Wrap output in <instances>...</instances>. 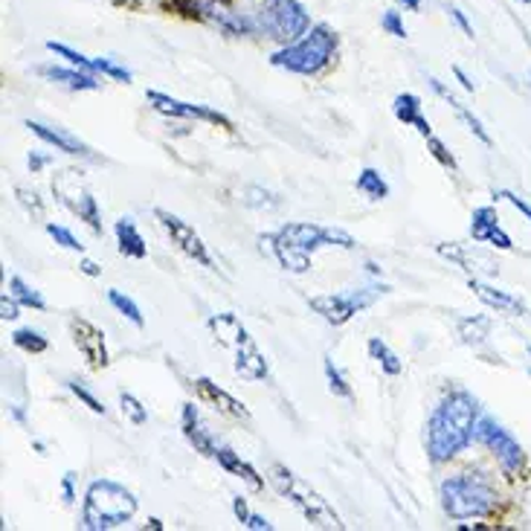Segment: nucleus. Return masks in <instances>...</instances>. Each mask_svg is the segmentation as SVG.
Wrapping results in <instances>:
<instances>
[{"label":"nucleus","mask_w":531,"mask_h":531,"mask_svg":"<svg viewBox=\"0 0 531 531\" xmlns=\"http://www.w3.org/2000/svg\"><path fill=\"white\" fill-rule=\"evenodd\" d=\"M479 407L473 395L465 389H453L450 395H444L441 403L430 415L427 424V453L436 465L462 453L465 447L477 439V422H479Z\"/></svg>","instance_id":"nucleus-1"},{"label":"nucleus","mask_w":531,"mask_h":531,"mask_svg":"<svg viewBox=\"0 0 531 531\" xmlns=\"http://www.w3.org/2000/svg\"><path fill=\"white\" fill-rule=\"evenodd\" d=\"M137 514V497L119 482L96 479L88 485L85 508H81V526L88 531L119 528Z\"/></svg>","instance_id":"nucleus-2"},{"label":"nucleus","mask_w":531,"mask_h":531,"mask_svg":"<svg viewBox=\"0 0 531 531\" xmlns=\"http://www.w3.org/2000/svg\"><path fill=\"white\" fill-rule=\"evenodd\" d=\"M209 331L215 334V343L230 348L235 355L232 369L242 381H268V360L259 352L256 340L250 337V331L244 328V323L235 314H218L209 317Z\"/></svg>","instance_id":"nucleus-3"},{"label":"nucleus","mask_w":531,"mask_h":531,"mask_svg":"<svg viewBox=\"0 0 531 531\" xmlns=\"http://www.w3.org/2000/svg\"><path fill=\"white\" fill-rule=\"evenodd\" d=\"M441 506L453 520L488 517L497 506V491L485 473H456L441 482Z\"/></svg>","instance_id":"nucleus-4"},{"label":"nucleus","mask_w":531,"mask_h":531,"mask_svg":"<svg viewBox=\"0 0 531 531\" xmlns=\"http://www.w3.org/2000/svg\"><path fill=\"white\" fill-rule=\"evenodd\" d=\"M268 479H270V485L276 488L279 494L288 497L293 506L299 508V514L311 526H317V528H343L340 514L331 508V502L319 494L317 488H311L308 482H305L302 477H297V473H293L290 468L270 465Z\"/></svg>","instance_id":"nucleus-5"},{"label":"nucleus","mask_w":531,"mask_h":531,"mask_svg":"<svg viewBox=\"0 0 531 531\" xmlns=\"http://www.w3.org/2000/svg\"><path fill=\"white\" fill-rule=\"evenodd\" d=\"M334 50H337V33L326 24H317L299 41H293V44H288L285 50L273 52L270 64L290 70V73L314 76L331 62Z\"/></svg>","instance_id":"nucleus-6"},{"label":"nucleus","mask_w":531,"mask_h":531,"mask_svg":"<svg viewBox=\"0 0 531 531\" xmlns=\"http://www.w3.org/2000/svg\"><path fill=\"white\" fill-rule=\"evenodd\" d=\"M256 26L259 33H268L270 38L282 41V44H293V41H299L311 30V18L299 0H268L259 9Z\"/></svg>","instance_id":"nucleus-7"},{"label":"nucleus","mask_w":531,"mask_h":531,"mask_svg":"<svg viewBox=\"0 0 531 531\" xmlns=\"http://www.w3.org/2000/svg\"><path fill=\"white\" fill-rule=\"evenodd\" d=\"M52 194L73 215H79L81 221H88L93 232H102L100 204H96L93 192L88 186L85 172H81V169H64V172H59V175L52 177Z\"/></svg>","instance_id":"nucleus-8"},{"label":"nucleus","mask_w":531,"mask_h":531,"mask_svg":"<svg viewBox=\"0 0 531 531\" xmlns=\"http://www.w3.org/2000/svg\"><path fill=\"white\" fill-rule=\"evenodd\" d=\"M384 285H369V288H360V290H348V293H326V297H311L308 305L311 308L326 319L331 326H346L348 319H352L360 308H369V305L381 297Z\"/></svg>","instance_id":"nucleus-9"},{"label":"nucleus","mask_w":531,"mask_h":531,"mask_svg":"<svg viewBox=\"0 0 531 531\" xmlns=\"http://www.w3.org/2000/svg\"><path fill=\"white\" fill-rule=\"evenodd\" d=\"M477 441H482L488 450L494 453V459L499 462V468L508 473V477H514V473H520L523 462H526V453H523V447L520 441H517L511 432L497 424L494 418H488L482 415L479 422H477Z\"/></svg>","instance_id":"nucleus-10"},{"label":"nucleus","mask_w":531,"mask_h":531,"mask_svg":"<svg viewBox=\"0 0 531 531\" xmlns=\"http://www.w3.org/2000/svg\"><path fill=\"white\" fill-rule=\"evenodd\" d=\"M285 235V239L302 250V253H314V250L326 247V244H337V247H346L352 250L357 247V242L348 235L346 230H337V227H317V223H285L282 230H279Z\"/></svg>","instance_id":"nucleus-11"},{"label":"nucleus","mask_w":531,"mask_h":531,"mask_svg":"<svg viewBox=\"0 0 531 531\" xmlns=\"http://www.w3.org/2000/svg\"><path fill=\"white\" fill-rule=\"evenodd\" d=\"M155 218L163 223V230L172 235V244H177L189 259L204 264V268H215V261L209 259V253H206L204 239L198 232H194L192 223H186L184 218H177L175 213H169V209H155Z\"/></svg>","instance_id":"nucleus-12"},{"label":"nucleus","mask_w":531,"mask_h":531,"mask_svg":"<svg viewBox=\"0 0 531 531\" xmlns=\"http://www.w3.org/2000/svg\"><path fill=\"white\" fill-rule=\"evenodd\" d=\"M146 100L151 102V108L160 110L166 117H177V119H206V122H215V125H223V128H232V122L218 114L213 108H204V105H189V102H180V100H172L169 93H160V90H146Z\"/></svg>","instance_id":"nucleus-13"},{"label":"nucleus","mask_w":531,"mask_h":531,"mask_svg":"<svg viewBox=\"0 0 531 531\" xmlns=\"http://www.w3.org/2000/svg\"><path fill=\"white\" fill-rule=\"evenodd\" d=\"M70 331H73V343L81 355H85V360L90 363L93 369H105L110 357H108V346H105V331L96 328L93 323H88V319L81 317H73L70 319Z\"/></svg>","instance_id":"nucleus-14"},{"label":"nucleus","mask_w":531,"mask_h":531,"mask_svg":"<svg viewBox=\"0 0 531 531\" xmlns=\"http://www.w3.org/2000/svg\"><path fill=\"white\" fill-rule=\"evenodd\" d=\"M470 235L473 242H482V244H491L497 250H511V235L499 227V218L494 213V206H479L473 209L470 215Z\"/></svg>","instance_id":"nucleus-15"},{"label":"nucleus","mask_w":531,"mask_h":531,"mask_svg":"<svg viewBox=\"0 0 531 531\" xmlns=\"http://www.w3.org/2000/svg\"><path fill=\"white\" fill-rule=\"evenodd\" d=\"M259 244H261V250H268V253H270L279 264H282L285 270H290V273H308V270H311V256L293 247L282 232H268V235H261Z\"/></svg>","instance_id":"nucleus-16"},{"label":"nucleus","mask_w":531,"mask_h":531,"mask_svg":"<svg viewBox=\"0 0 531 531\" xmlns=\"http://www.w3.org/2000/svg\"><path fill=\"white\" fill-rule=\"evenodd\" d=\"M194 389H198V395L206 403H213L218 412L230 415V418H250V410L244 407V403L239 398H232L230 393H223V389L209 381V377H198V381H194Z\"/></svg>","instance_id":"nucleus-17"},{"label":"nucleus","mask_w":531,"mask_h":531,"mask_svg":"<svg viewBox=\"0 0 531 531\" xmlns=\"http://www.w3.org/2000/svg\"><path fill=\"white\" fill-rule=\"evenodd\" d=\"M26 128H30L38 139H44V143H50V146H55L59 151H64V155H79V157H90V148L81 143L79 137H73L70 131H64V128H50V125H44V122H26Z\"/></svg>","instance_id":"nucleus-18"},{"label":"nucleus","mask_w":531,"mask_h":531,"mask_svg":"<svg viewBox=\"0 0 531 531\" xmlns=\"http://www.w3.org/2000/svg\"><path fill=\"white\" fill-rule=\"evenodd\" d=\"M184 436L189 439V444L194 447L198 453L215 459L218 456V441L213 439V432H209L201 418H198V410H194V403H184Z\"/></svg>","instance_id":"nucleus-19"},{"label":"nucleus","mask_w":531,"mask_h":531,"mask_svg":"<svg viewBox=\"0 0 531 531\" xmlns=\"http://www.w3.org/2000/svg\"><path fill=\"white\" fill-rule=\"evenodd\" d=\"M38 73L67 90H100V81L93 79V73H85V70H79V67L70 70L59 64H47V67H38Z\"/></svg>","instance_id":"nucleus-20"},{"label":"nucleus","mask_w":531,"mask_h":531,"mask_svg":"<svg viewBox=\"0 0 531 531\" xmlns=\"http://www.w3.org/2000/svg\"><path fill=\"white\" fill-rule=\"evenodd\" d=\"M393 114L403 122V125H412V128L422 134L424 139L432 134L430 128V122L424 119L422 114V100H418L415 93H398L395 96V102H393Z\"/></svg>","instance_id":"nucleus-21"},{"label":"nucleus","mask_w":531,"mask_h":531,"mask_svg":"<svg viewBox=\"0 0 531 531\" xmlns=\"http://www.w3.org/2000/svg\"><path fill=\"white\" fill-rule=\"evenodd\" d=\"M114 232H117V242H119V253H122V256L139 259V261L148 259V244H146L143 235H139L134 218H119V221H117V227H114Z\"/></svg>","instance_id":"nucleus-22"},{"label":"nucleus","mask_w":531,"mask_h":531,"mask_svg":"<svg viewBox=\"0 0 531 531\" xmlns=\"http://www.w3.org/2000/svg\"><path fill=\"white\" fill-rule=\"evenodd\" d=\"M427 81H430V88L436 90V93L441 96V100H444L447 105H453L456 117H459V119H462V122L468 125V131H470L473 137H477L479 143H485V146H494V139H491V134H488V131L482 128V122H479L477 117H473V114H470V110H468V108H465L462 102H459V100H453V96H450V90H447V88L441 85V81H439L436 76H430Z\"/></svg>","instance_id":"nucleus-23"},{"label":"nucleus","mask_w":531,"mask_h":531,"mask_svg":"<svg viewBox=\"0 0 531 531\" xmlns=\"http://www.w3.org/2000/svg\"><path fill=\"white\" fill-rule=\"evenodd\" d=\"M470 290H477V297L485 302V305H491V308H497V311H508V314H526V305L517 299V297H511V293H506V290H497V288H491V285H485V282H479V279H470Z\"/></svg>","instance_id":"nucleus-24"},{"label":"nucleus","mask_w":531,"mask_h":531,"mask_svg":"<svg viewBox=\"0 0 531 531\" xmlns=\"http://www.w3.org/2000/svg\"><path fill=\"white\" fill-rule=\"evenodd\" d=\"M215 462H218L223 470H230V473H235V477H242L250 488H253V491H261V488H264V479L256 473V468H253V465H247L239 453H232V450H230V447H223V444L218 447Z\"/></svg>","instance_id":"nucleus-25"},{"label":"nucleus","mask_w":531,"mask_h":531,"mask_svg":"<svg viewBox=\"0 0 531 531\" xmlns=\"http://www.w3.org/2000/svg\"><path fill=\"white\" fill-rule=\"evenodd\" d=\"M488 331H491V319H488L485 314L459 319V337H462V343H468V346H482Z\"/></svg>","instance_id":"nucleus-26"},{"label":"nucleus","mask_w":531,"mask_h":531,"mask_svg":"<svg viewBox=\"0 0 531 531\" xmlns=\"http://www.w3.org/2000/svg\"><path fill=\"white\" fill-rule=\"evenodd\" d=\"M355 186H357V192H363L366 198H372V201H384V198H389V184L381 177V172L377 169H363L360 175H357V180H355Z\"/></svg>","instance_id":"nucleus-27"},{"label":"nucleus","mask_w":531,"mask_h":531,"mask_svg":"<svg viewBox=\"0 0 531 531\" xmlns=\"http://www.w3.org/2000/svg\"><path fill=\"white\" fill-rule=\"evenodd\" d=\"M369 355L381 363V369L389 375V377H398L401 372H403V363H401V357L393 352V348H389L381 337H372L369 340Z\"/></svg>","instance_id":"nucleus-28"},{"label":"nucleus","mask_w":531,"mask_h":531,"mask_svg":"<svg viewBox=\"0 0 531 531\" xmlns=\"http://www.w3.org/2000/svg\"><path fill=\"white\" fill-rule=\"evenodd\" d=\"M9 293H12V297H15L21 305H26V308H35V311H44V308H47L44 297H41V293H38L35 288L26 285L21 276H12V279H9Z\"/></svg>","instance_id":"nucleus-29"},{"label":"nucleus","mask_w":531,"mask_h":531,"mask_svg":"<svg viewBox=\"0 0 531 531\" xmlns=\"http://www.w3.org/2000/svg\"><path fill=\"white\" fill-rule=\"evenodd\" d=\"M108 302L114 305V308L125 317V319H131V323L137 326V328H143L146 326V319H143V314H139V308H137V302L131 299V297H125L122 290H117V288H110L108 290Z\"/></svg>","instance_id":"nucleus-30"},{"label":"nucleus","mask_w":531,"mask_h":531,"mask_svg":"<svg viewBox=\"0 0 531 531\" xmlns=\"http://www.w3.org/2000/svg\"><path fill=\"white\" fill-rule=\"evenodd\" d=\"M12 343H15L18 348H24L26 355H41V352H47L50 348L47 337L35 328H18L15 334H12Z\"/></svg>","instance_id":"nucleus-31"},{"label":"nucleus","mask_w":531,"mask_h":531,"mask_svg":"<svg viewBox=\"0 0 531 531\" xmlns=\"http://www.w3.org/2000/svg\"><path fill=\"white\" fill-rule=\"evenodd\" d=\"M47 50H50V52H55V55H62V59H67L73 67L85 70V73H100V70H96V59H88V55L76 52L73 47H67V44H55V41H47Z\"/></svg>","instance_id":"nucleus-32"},{"label":"nucleus","mask_w":531,"mask_h":531,"mask_svg":"<svg viewBox=\"0 0 531 531\" xmlns=\"http://www.w3.org/2000/svg\"><path fill=\"white\" fill-rule=\"evenodd\" d=\"M323 369H326V381H328V389L337 398H352V386L346 384V377L343 372L334 366V360L331 357H323Z\"/></svg>","instance_id":"nucleus-33"},{"label":"nucleus","mask_w":531,"mask_h":531,"mask_svg":"<svg viewBox=\"0 0 531 531\" xmlns=\"http://www.w3.org/2000/svg\"><path fill=\"white\" fill-rule=\"evenodd\" d=\"M119 403H122V415L128 418L131 424H137V427H143L146 422H148V410L139 403L131 393H122L119 395Z\"/></svg>","instance_id":"nucleus-34"},{"label":"nucleus","mask_w":531,"mask_h":531,"mask_svg":"<svg viewBox=\"0 0 531 531\" xmlns=\"http://www.w3.org/2000/svg\"><path fill=\"white\" fill-rule=\"evenodd\" d=\"M244 204L253 206V209H273V206H279V198L273 192L261 189V186H247L244 189Z\"/></svg>","instance_id":"nucleus-35"},{"label":"nucleus","mask_w":531,"mask_h":531,"mask_svg":"<svg viewBox=\"0 0 531 531\" xmlns=\"http://www.w3.org/2000/svg\"><path fill=\"white\" fill-rule=\"evenodd\" d=\"M67 386H70V393H73L81 403H85V407L90 410V412H96V415H105V403L96 398L90 389H85V384L81 381H67Z\"/></svg>","instance_id":"nucleus-36"},{"label":"nucleus","mask_w":531,"mask_h":531,"mask_svg":"<svg viewBox=\"0 0 531 531\" xmlns=\"http://www.w3.org/2000/svg\"><path fill=\"white\" fill-rule=\"evenodd\" d=\"M427 151H430V155L444 166V169H450V172H456V169H459V166H456V157L450 155V151H447V146L441 143L439 137H432V134L427 137Z\"/></svg>","instance_id":"nucleus-37"},{"label":"nucleus","mask_w":531,"mask_h":531,"mask_svg":"<svg viewBox=\"0 0 531 531\" xmlns=\"http://www.w3.org/2000/svg\"><path fill=\"white\" fill-rule=\"evenodd\" d=\"M47 232L55 239V244H62L64 250H76V253L85 250V244H79V239L67 227H59V223H47Z\"/></svg>","instance_id":"nucleus-38"},{"label":"nucleus","mask_w":531,"mask_h":531,"mask_svg":"<svg viewBox=\"0 0 531 531\" xmlns=\"http://www.w3.org/2000/svg\"><path fill=\"white\" fill-rule=\"evenodd\" d=\"M96 70L105 73V76H110V79H117V81H125V85L131 81V70H125V67L108 62V59H96Z\"/></svg>","instance_id":"nucleus-39"},{"label":"nucleus","mask_w":531,"mask_h":531,"mask_svg":"<svg viewBox=\"0 0 531 531\" xmlns=\"http://www.w3.org/2000/svg\"><path fill=\"white\" fill-rule=\"evenodd\" d=\"M381 26L389 33V35H395V38H407V26H403V21H401V15L398 12H393L389 9L386 15L381 18Z\"/></svg>","instance_id":"nucleus-40"},{"label":"nucleus","mask_w":531,"mask_h":531,"mask_svg":"<svg viewBox=\"0 0 531 531\" xmlns=\"http://www.w3.org/2000/svg\"><path fill=\"white\" fill-rule=\"evenodd\" d=\"M494 198H497V201H508V204L517 209V213H523V215L531 221V206H528L517 192H511V189H499V192H494Z\"/></svg>","instance_id":"nucleus-41"},{"label":"nucleus","mask_w":531,"mask_h":531,"mask_svg":"<svg viewBox=\"0 0 531 531\" xmlns=\"http://www.w3.org/2000/svg\"><path fill=\"white\" fill-rule=\"evenodd\" d=\"M18 201L26 206V209H30V213H35L38 218L41 215H44V204H41V198H38V194L35 192H26V189H18Z\"/></svg>","instance_id":"nucleus-42"},{"label":"nucleus","mask_w":531,"mask_h":531,"mask_svg":"<svg viewBox=\"0 0 531 531\" xmlns=\"http://www.w3.org/2000/svg\"><path fill=\"white\" fill-rule=\"evenodd\" d=\"M18 308H21V302L15 297H6L4 293V299H0V317H4L6 323L9 319H18Z\"/></svg>","instance_id":"nucleus-43"},{"label":"nucleus","mask_w":531,"mask_h":531,"mask_svg":"<svg viewBox=\"0 0 531 531\" xmlns=\"http://www.w3.org/2000/svg\"><path fill=\"white\" fill-rule=\"evenodd\" d=\"M73 479H76V473L73 470H67L64 473V479H62V497H64V502L70 506V502L76 499V491H73Z\"/></svg>","instance_id":"nucleus-44"},{"label":"nucleus","mask_w":531,"mask_h":531,"mask_svg":"<svg viewBox=\"0 0 531 531\" xmlns=\"http://www.w3.org/2000/svg\"><path fill=\"white\" fill-rule=\"evenodd\" d=\"M450 18L459 24V26H462V33L468 35V38H473V35H477V33H473V26H470V21L465 18V12L462 9H456V6H450Z\"/></svg>","instance_id":"nucleus-45"},{"label":"nucleus","mask_w":531,"mask_h":531,"mask_svg":"<svg viewBox=\"0 0 531 531\" xmlns=\"http://www.w3.org/2000/svg\"><path fill=\"white\" fill-rule=\"evenodd\" d=\"M232 514L239 517V523L247 526V520H250V508H247V499H244V497H232Z\"/></svg>","instance_id":"nucleus-46"},{"label":"nucleus","mask_w":531,"mask_h":531,"mask_svg":"<svg viewBox=\"0 0 531 531\" xmlns=\"http://www.w3.org/2000/svg\"><path fill=\"white\" fill-rule=\"evenodd\" d=\"M247 528H253V531H273V523H268V520H264V517H259V514H250Z\"/></svg>","instance_id":"nucleus-47"},{"label":"nucleus","mask_w":531,"mask_h":531,"mask_svg":"<svg viewBox=\"0 0 531 531\" xmlns=\"http://www.w3.org/2000/svg\"><path fill=\"white\" fill-rule=\"evenodd\" d=\"M79 268H81V273H85V276H100V273H102V268H100V264H96L93 259H81V261H79Z\"/></svg>","instance_id":"nucleus-48"},{"label":"nucleus","mask_w":531,"mask_h":531,"mask_svg":"<svg viewBox=\"0 0 531 531\" xmlns=\"http://www.w3.org/2000/svg\"><path fill=\"white\" fill-rule=\"evenodd\" d=\"M50 163V157H44V155H35V151H30V169H33V175H38L44 166Z\"/></svg>","instance_id":"nucleus-49"},{"label":"nucleus","mask_w":531,"mask_h":531,"mask_svg":"<svg viewBox=\"0 0 531 531\" xmlns=\"http://www.w3.org/2000/svg\"><path fill=\"white\" fill-rule=\"evenodd\" d=\"M453 76L459 79V85H462L465 90H470V93H473V81L468 79V73H465V70H462V67H453Z\"/></svg>","instance_id":"nucleus-50"},{"label":"nucleus","mask_w":531,"mask_h":531,"mask_svg":"<svg viewBox=\"0 0 531 531\" xmlns=\"http://www.w3.org/2000/svg\"><path fill=\"white\" fill-rule=\"evenodd\" d=\"M401 4L407 6L410 12H418V9H422V0H401Z\"/></svg>","instance_id":"nucleus-51"},{"label":"nucleus","mask_w":531,"mask_h":531,"mask_svg":"<svg viewBox=\"0 0 531 531\" xmlns=\"http://www.w3.org/2000/svg\"><path fill=\"white\" fill-rule=\"evenodd\" d=\"M12 415H15V418H18V422H21V424L26 422V418H24V410H21V407H12Z\"/></svg>","instance_id":"nucleus-52"},{"label":"nucleus","mask_w":531,"mask_h":531,"mask_svg":"<svg viewBox=\"0 0 531 531\" xmlns=\"http://www.w3.org/2000/svg\"><path fill=\"white\" fill-rule=\"evenodd\" d=\"M148 526H151V528H157V531H163V523H160V520H148Z\"/></svg>","instance_id":"nucleus-53"},{"label":"nucleus","mask_w":531,"mask_h":531,"mask_svg":"<svg viewBox=\"0 0 531 531\" xmlns=\"http://www.w3.org/2000/svg\"><path fill=\"white\" fill-rule=\"evenodd\" d=\"M520 4H526V6H528V4H531V0H520Z\"/></svg>","instance_id":"nucleus-54"},{"label":"nucleus","mask_w":531,"mask_h":531,"mask_svg":"<svg viewBox=\"0 0 531 531\" xmlns=\"http://www.w3.org/2000/svg\"><path fill=\"white\" fill-rule=\"evenodd\" d=\"M528 355H531V346H528Z\"/></svg>","instance_id":"nucleus-55"}]
</instances>
